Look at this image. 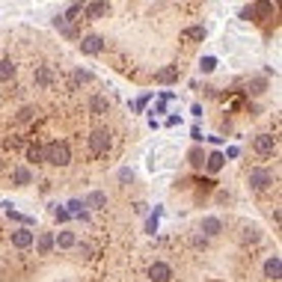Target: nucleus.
Returning a JSON list of instances; mask_svg holds the SVG:
<instances>
[{
    "label": "nucleus",
    "instance_id": "nucleus-15",
    "mask_svg": "<svg viewBox=\"0 0 282 282\" xmlns=\"http://www.w3.org/2000/svg\"><path fill=\"white\" fill-rule=\"evenodd\" d=\"M270 9H273V6H270V0H259L256 6H249V12H252V18H259V21H265V18L270 15Z\"/></svg>",
    "mask_w": 282,
    "mask_h": 282
},
{
    "label": "nucleus",
    "instance_id": "nucleus-21",
    "mask_svg": "<svg viewBox=\"0 0 282 282\" xmlns=\"http://www.w3.org/2000/svg\"><path fill=\"white\" fill-rule=\"evenodd\" d=\"M92 80V71H83V69H77L74 74H71V89H77L80 83H89Z\"/></svg>",
    "mask_w": 282,
    "mask_h": 282
},
{
    "label": "nucleus",
    "instance_id": "nucleus-16",
    "mask_svg": "<svg viewBox=\"0 0 282 282\" xmlns=\"http://www.w3.org/2000/svg\"><path fill=\"white\" fill-rule=\"evenodd\" d=\"M51 249H53V235L51 232H42L39 235V256H51Z\"/></svg>",
    "mask_w": 282,
    "mask_h": 282
},
{
    "label": "nucleus",
    "instance_id": "nucleus-26",
    "mask_svg": "<svg viewBox=\"0 0 282 282\" xmlns=\"http://www.w3.org/2000/svg\"><path fill=\"white\" fill-rule=\"evenodd\" d=\"M187 158H190V163H193V166H205V155H202L199 149H190V155H187Z\"/></svg>",
    "mask_w": 282,
    "mask_h": 282
},
{
    "label": "nucleus",
    "instance_id": "nucleus-3",
    "mask_svg": "<svg viewBox=\"0 0 282 282\" xmlns=\"http://www.w3.org/2000/svg\"><path fill=\"white\" fill-rule=\"evenodd\" d=\"M270 184H273V173H270V170H252V173H249V187H252V190L262 193Z\"/></svg>",
    "mask_w": 282,
    "mask_h": 282
},
{
    "label": "nucleus",
    "instance_id": "nucleus-18",
    "mask_svg": "<svg viewBox=\"0 0 282 282\" xmlns=\"http://www.w3.org/2000/svg\"><path fill=\"white\" fill-rule=\"evenodd\" d=\"M107 98L104 95H95V98H92V101H89V113H95V116H101V113H107Z\"/></svg>",
    "mask_w": 282,
    "mask_h": 282
},
{
    "label": "nucleus",
    "instance_id": "nucleus-1",
    "mask_svg": "<svg viewBox=\"0 0 282 282\" xmlns=\"http://www.w3.org/2000/svg\"><path fill=\"white\" fill-rule=\"evenodd\" d=\"M45 160L48 163H53V166H69L71 163V149H69V143H48L45 146Z\"/></svg>",
    "mask_w": 282,
    "mask_h": 282
},
{
    "label": "nucleus",
    "instance_id": "nucleus-28",
    "mask_svg": "<svg viewBox=\"0 0 282 282\" xmlns=\"http://www.w3.org/2000/svg\"><path fill=\"white\" fill-rule=\"evenodd\" d=\"M53 217H57V220H60V223H66V220H71V214L66 211V208H60V205H57V208H53Z\"/></svg>",
    "mask_w": 282,
    "mask_h": 282
},
{
    "label": "nucleus",
    "instance_id": "nucleus-14",
    "mask_svg": "<svg viewBox=\"0 0 282 282\" xmlns=\"http://www.w3.org/2000/svg\"><path fill=\"white\" fill-rule=\"evenodd\" d=\"M77 244V238H74V232H60L57 238H53V247H60V249H69Z\"/></svg>",
    "mask_w": 282,
    "mask_h": 282
},
{
    "label": "nucleus",
    "instance_id": "nucleus-29",
    "mask_svg": "<svg viewBox=\"0 0 282 282\" xmlns=\"http://www.w3.org/2000/svg\"><path fill=\"white\" fill-rule=\"evenodd\" d=\"M158 217H160V211H155V217L146 223V232H149V235H155V232H158Z\"/></svg>",
    "mask_w": 282,
    "mask_h": 282
},
{
    "label": "nucleus",
    "instance_id": "nucleus-13",
    "mask_svg": "<svg viewBox=\"0 0 282 282\" xmlns=\"http://www.w3.org/2000/svg\"><path fill=\"white\" fill-rule=\"evenodd\" d=\"M83 12H87V18H92V21H95V18H104L107 15V3L104 0H95V3H89Z\"/></svg>",
    "mask_w": 282,
    "mask_h": 282
},
{
    "label": "nucleus",
    "instance_id": "nucleus-24",
    "mask_svg": "<svg viewBox=\"0 0 282 282\" xmlns=\"http://www.w3.org/2000/svg\"><path fill=\"white\" fill-rule=\"evenodd\" d=\"M259 238H262V235H259V229H256V226H244V235H241V241H252V244H256Z\"/></svg>",
    "mask_w": 282,
    "mask_h": 282
},
{
    "label": "nucleus",
    "instance_id": "nucleus-12",
    "mask_svg": "<svg viewBox=\"0 0 282 282\" xmlns=\"http://www.w3.org/2000/svg\"><path fill=\"white\" fill-rule=\"evenodd\" d=\"M107 205V196L101 193V190H92V193L83 199V208H104Z\"/></svg>",
    "mask_w": 282,
    "mask_h": 282
},
{
    "label": "nucleus",
    "instance_id": "nucleus-7",
    "mask_svg": "<svg viewBox=\"0 0 282 282\" xmlns=\"http://www.w3.org/2000/svg\"><path fill=\"white\" fill-rule=\"evenodd\" d=\"M256 152H259L262 158L273 155V152H276V137H273V134H259V137H256Z\"/></svg>",
    "mask_w": 282,
    "mask_h": 282
},
{
    "label": "nucleus",
    "instance_id": "nucleus-23",
    "mask_svg": "<svg viewBox=\"0 0 282 282\" xmlns=\"http://www.w3.org/2000/svg\"><path fill=\"white\" fill-rule=\"evenodd\" d=\"M27 160H33V163H42V160H45V149H42L39 143H33V146L27 149Z\"/></svg>",
    "mask_w": 282,
    "mask_h": 282
},
{
    "label": "nucleus",
    "instance_id": "nucleus-33",
    "mask_svg": "<svg viewBox=\"0 0 282 282\" xmlns=\"http://www.w3.org/2000/svg\"><path fill=\"white\" fill-rule=\"evenodd\" d=\"M119 178H122V181H131V178H134V173H131V170H122V173H119Z\"/></svg>",
    "mask_w": 282,
    "mask_h": 282
},
{
    "label": "nucleus",
    "instance_id": "nucleus-8",
    "mask_svg": "<svg viewBox=\"0 0 282 282\" xmlns=\"http://www.w3.org/2000/svg\"><path fill=\"white\" fill-rule=\"evenodd\" d=\"M199 229H202V235H205V238H217V235L223 232V223H220V217H205Z\"/></svg>",
    "mask_w": 282,
    "mask_h": 282
},
{
    "label": "nucleus",
    "instance_id": "nucleus-20",
    "mask_svg": "<svg viewBox=\"0 0 282 282\" xmlns=\"http://www.w3.org/2000/svg\"><path fill=\"white\" fill-rule=\"evenodd\" d=\"M51 80H53V74H51L48 66H39V69H36V83H39V87H48Z\"/></svg>",
    "mask_w": 282,
    "mask_h": 282
},
{
    "label": "nucleus",
    "instance_id": "nucleus-4",
    "mask_svg": "<svg viewBox=\"0 0 282 282\" xmlns=\"http://www.w3.org/2000/svg\"><path fill=\"white\" fill-rule=\"evenodd\" d=\"M149 279L152 282H173V267L166 265V262H155V265L149 267Z\"/></svg>",
    "mask_w": 282,
    "mask_h": 282
},
{
    "label": "nucleus",
    "instance_id": "nucleus-32",
    "mask_svg": "<svg viewBox=\"0 0 282 282\" xmlns=\"http://www.w3.org/2000/svg\"><path fill=\"white\" fill-rule=\"evenodd\" d=\"M33 107H24V110H21V113H18V122H27V119H33Z\"/></svg>",
    "mask_w": 282,
    "mask_h": 282
},
{
    "label": "nucleus",
    "instance_id": "nucleus-31",
    "mask_svg": "<svg viewBox=\"0 0 282 282\" xmlns=\"http://www.w3.org/2000/svg\"><path fill=\"white\" fill-rule=\"evenodd\" d=\"M265 80H262V77H259V80H252V89H249V92H252V95H262V92H265Z\"/></svg>",
    "mask_w": 282,
    "mask_h": 282
},
{
    "label": "nucleus",
    "instance_id": "nucleus-30",
    "mask_svg": "<svg viewBox=\"0 0 282 282\" xmlns=\"http://www.w3.org/2000/svg\"><path fill=\"white\" fill-rule=\"evenodd\" d=\"M69 214H83V202H80V199H71V202H69Z\"/></svg>",
    "mask_w": 282,
    "mask_h": 282
},
{
    "label": "nucleus",
    "instance_id": "nucleus-6",
    "mask_svg": "<svg viewBox=\"0 0 282 282\" xmlns=\"http://www.w3.org/2000/svg\"><path fill=\"white\" fill-rule=\"evenodd\" d=\"M101 48H104V39L101 36H95V33H89L80 39V51L89 53V57H95V53H101Z\"/></svg>",
    "mask_w": 282,
    "mask_h": 282
},
{
    "label": "nucleus",
    "instance_id": "nucleus-25",
    "mask_svg": "<svg viewBox=\"0 0 282 282\" xmlns=\"http://www.w3.org/2000/svg\"><path fill=\"white\" fill-rule=\"evenodd\" d=\"M80 12H83V3H74V6H69V12H66L63 18H66V21L71 24V21H74V18L80 15Z\"/></svg>",
    "mask_w": 282,
    "mask_h": 282
},
{
    "label": "nucleus",
    "instance_id": "nucleus-11",
    "mask_svg": "<svg viewBox=\"0 0 282 282\" xmlns=\"http://www.w3.org/2000/svg\"><path fill=\"white\" fill-rule=\"evenodd\" d=\"M155 80H158V83H176V80H178V66H166V69H160L158 74H155Z\"/></svg>",
    "mask_w": 282,
    "mask_h": 282
},
{
    "label": "nucleus",
    "instance_id": "nucleus-19",
    "mask_svg": "<svg viewBox=\"0 0 282 282\" xmlns=\"http://www.w3.org/2000/svg\"><path fill=\"white\" fill-rule=\"evenodd\" d=\"M15 77V63L12 60H0V80H12Z\"/></svg>",
    "mask_w": 282,
    "mask_h": 282
},
{
    "label": "nucleus",
    "instance_id": "nucleus-5",
    "mask_svg": "<svg viewBox=\"0 0 282 282\" xmlns=\"http://www.w3.org/2000/svg\"><path fill=\"white\" fill-rule=\"evenodd\" d=\"M33 241H36V235L27 229V226L12 232V247H15V249H30V247H33Z\"/></svg>",
    "mask_w": 282,
    "mask_h": 282
},
{
    "label": "nucleus",
    "instance_id": "nucleus-17",
    "mask_svg": "<svg viewBox=\"0 0 282 282\" xmlns=\"http://www.w3.org/2000/svg\"><path fill=\"white\" fill-rule=\"evenodd\" d=\"M12 181L24 187V184H30V181H33V173H30L27 166H15V173H12Z\"/></svg>",
    "mask_w": 282,
    "mask_h": 282
},
{
    "label": "nucleus",
    "instance_id": "nucleus-10",
    "mask_svg": "<svg viewBox=\"0 0 282 282\" xmlns=\"http://www.w3.org/2000/svg\"><path fill=\"white\" fill-rule=\"evenodd\" d=\"M223 163H226V155L211 152V155L205 158V170H208V173H220V170H223Z\"/></svg>",
    "mask_w": 282,
    "mask_h": 282
},
{
    "label": "nucleus",
    "instance_id": "nucleus-22",
    "mask_svg": "<svg viewBox=\"0 0 282 282\" xmlns=\"http://www.w3.org/2000/svg\"><path fill=\"white\" fill-rule=\"evenodd\" d=\"M184 39H190V42H202L205 39V27H184Z\"/></svg>",
    "mask_w": 282,
    "mask_h": 282
},
{
    "label": "nucleus",
    "instance_id": "nucleus-9",
    "mask_svg": "<svg viewBox=\"0 0 282 282\" xmlns=\"http://www.w3.org/2000/svg\"><path fill=\"white\" fill-rule=\"evenodd\" d=\"M265 276L267 279H279L282 276V259L279 256H270V259L265 262Z\"/></svg>",
    "mask_w": 282,
    "mask_h": 282
},
{
    "label": "nucleus",
    "instance_id": "nucleus-2",
    "mask_svg": "<svg viewBox=\"0 0 282 282\" xmlns=\"http://www.w3.org/2000/svg\"><path fill=\"white\" fill-rule=\"evenodd\" d=\"M89 152H92L95 158L107 155V152H110V131H104V128L92 131V137H89Z\"/></svg>",
    "mask_w": 282,
    "mask_h": 282
},
{
    "label": "nucleus",
    "instance_id": "nucleus-27",
    "mask_svg": "<svg viewBox=\"0 0 282 282\" xmlns=\"http://www.w3.org/2000/svg\"><path fill=\"white\" fill-rule=\"evenodd\" d=\"M199 69L205 71V74H208V71H214L217 69V60H214V57H202V63H199Z\"/></svg>",
    "mask_w": 282,
    "mask_h": 282
}]
</instances>
